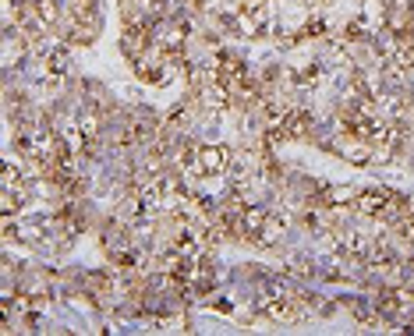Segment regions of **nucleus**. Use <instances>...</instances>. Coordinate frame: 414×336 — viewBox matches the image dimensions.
I'll return each instance as SVG.
<instances>
[{
    "label": "nucleus",
    "instance_id": "1",
    "mask_svg": "<svg viewBox=\"0 0 414 336\" xmlns=\"http://www.w3.org/2000/svg\"><path fill=\"white\" fill-rule=\"evenodd\" d=\"M195 163H199L202 174L216 177V174H223V170L230 167V149H223V145H202V149L195 152Z\"/></svg>",
    "mask_w": 414,
    "mask_h": 336
},
{
    "label": "nucleus",
    "instance_id": "2",
    "mask_svg": "<svg viewBox=\"0 0 414 336\" xmlns=\"http://www.w3.org/2000/svg\"><path fill=\"white\" fill-rule=\"evenodd\" d=\"M284 230H287L284 220H273V216H269V220L262 224V230H259V237H255V241H259V244H273V241H280V237H284Z\"/></svg>",
    "mask_w": 414,
    "mask_h": 336
}]
</instances>
